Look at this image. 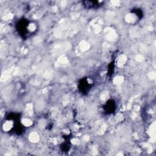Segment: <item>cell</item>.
I'll use <instances>...</instances> for the list:
<instances>
[{"mask_svg": "<svg viewBox=\"0 0 156 156\" xmlns=\"http://www.w3.org/2000/svg\"><path fill=\"white\" fill-rule=\"evenodd\" d=\"M104 109L105 112L108 113H113L115 110V104L114 101L112 100H110V101L107 102L105 105L104 106Z\"/></svg>", "mask_w": 156, "mask_h": 156, "instance_id": "2", "label": "cell"}, {"mask_svg": "<svg viewBox=\"0 0 156 156\" xmlns=\"http://www.w3.org/2000/svg\"><path fill=\"white\" fill-rule=\"evenodd\" d=\"M28 21L26 20H20L17 25V30L18 31L19 33L21 35L23 36V37L25 36L27 34L28 32Z\"/></svg>", "mask_w": 156, "mask_h": 156, "instance_id": "1", "label": "cell"}, {"mask_svg": "<svg viewBox=\"0 0 156 156\" xmlns=\"http://www.w3.org/2000/svg\"><path fill=\"white\" fill-rule=\"evenodd\" d=\"M84 6H87V8H94L97 7L100 5L98 1H84Z\"/></svg>", "mask_w": 156, "mask_h": 156, "instance_id": "4", "label": "cell"}, {"mask_svg": "<svg viewBox=\"0 0 156 156\" xmlns=\"http://www.w3.org/2000/svg\"><path fill=\"white\" fill-rule=\"evenodd\" d=\"M83 82H80L79 83V89L83 93H85L88 91L89 84L87 79H83Z\"/></svg>", "mask_w": 156, "mask_h": 156, "instance_id": "3", "label": "cell"}]
</instances>
